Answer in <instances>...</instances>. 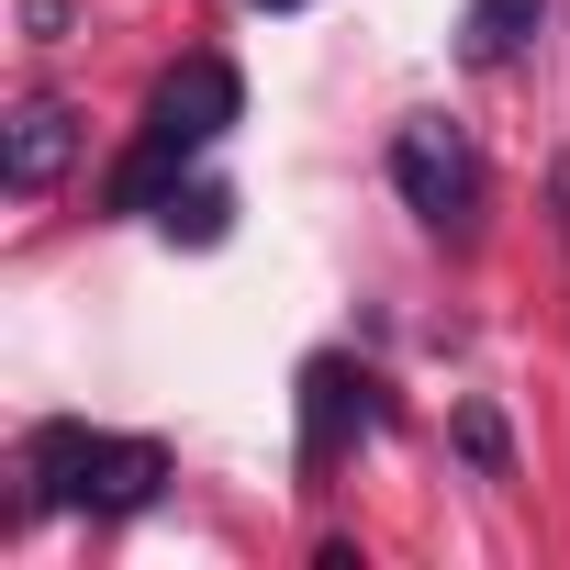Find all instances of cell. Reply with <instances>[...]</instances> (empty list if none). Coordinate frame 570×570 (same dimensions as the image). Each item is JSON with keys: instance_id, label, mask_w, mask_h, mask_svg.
I'll return each mask as SVG.
<instances>
[{"instance_id": "1", "label": "cell", "mask_w": 570, "mask_h": 570, "mask_svg": "<svg viewBox=\"0 0 570 570\" xmlns=\"http://www.w3.org/2000/svg\"><path fill=\"white\" fill-rule=\"evenodd\" d=\"M246 112V79L224 68V57H179L168 79H157V101H146V135H135V157L112 168V213H146V202H179V168L202 157V146H224V124Z\"/></svg>"}, {"instance_id": "2", "label": "cell", "mask_w": 570, "mask_h": 570, "mask_svg": "<svg viewBox=\"0 0 570 570\" xmlns=\"http://www.w3.org/2000/svg\"><path fill=\"white\" fill-rule=\"evenodd\" d=\"M23 503H68V514H146L157 503V481H168V448L157 436H112V425H79V414H57V425H35L23 436Z\"/></svg>"}, {"instance_id": "3", "label": "cell", "mask_w": 570, "mask_h": 570, "mask_svg": "<svg viewBox=\"0 0 570 570\" xmlns=\"http://www.w3.org/2000/svg\"><path fill=\"white\" fill-rule=\"evenodd\" d=\"M392 190H403L436 235H470V213H481V146H470L459 124L414 112V124L392 135Z\"/></svg>"}, {"instance_id": "4", "label": "cell", "mask_w": 570, "mask_h": 570, "mask_svg": "<svg viewBox=\"0 0 570 570\" xmlns=\"http://www.w3.org/2000/svg\"><path fill=\"white\" fill-rule=\"evenodd\" d=\"M381 403H370V370H347V358H314L303 370V481H325L347 448H358V425H370Z\"/></svg>"}, {"instance_id": "5", "label": "cell", "mask_w": 570, "mask_h": 570, "mask_svg": "<svg viewBox=\"0 0 570 570\" xmlns=\"http://www.w3.org/2000/svg\"><path fill=\"white\" fill-rule=\"evenodd\" d=\"M68 157H79V112L35 90V101L12 112V135H0V190H12V202H46V190L68 179Z\"/></svg>"}, {"instance_id": "6", "label": "cell", "mask_w": 570, "mask_h": 570, "mask_svg": "<svg viewBox=\"0 0 570 570\" xmlns=\"http://www.w3.org/2000/svg\"><path fill=\"white\" fill-rule=\"evenodd\" d=\"M537 23H548V0H470V12H459V57L470 68H503V57L537 46Z\"/></svg>"}, {"instance_id": "7", "label": "cell", "mask_w": 570, "mask_h": 570, "mask_svg": "<svg viewBox=\"0 0 570 570\" xmlns=\"http://www.w3.org/2000/svg\"><path fill=\"white\" fill-rule=\"evenodd\" d=\"M459 436H470V459H481V470H492V481H503V470H514V459H503V425H492V414H481V403H470V414H459Z\"/></svg>"}, {"instance_id": "8", "label": "cell", "mask_w": 570, "mask_h": 570, "mask_svg": "<svg viewBox=\"0 0 570 570\" xmlns=\"http://www.w3.org/2000/svg\"><path fill=\"white\" fill-rule=\"evenodd\" d=\"M548 202H559V246H570V157L548 168Z\"/></svg>"}, {"instance_id": "9", "label": "cell", "mask_w": 570, "mask_h": 570, "mask_svg": "<svg viewBox=\"0 0 570 570\" xmlns=\"http://www.w3.org/2000/svg\"><path fill=\"white\" fill-rule=\"evenodd\" d=\"M257 12H303V0H257Z\"/></svg>"}]
</instances>
